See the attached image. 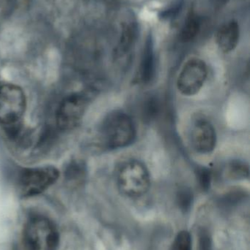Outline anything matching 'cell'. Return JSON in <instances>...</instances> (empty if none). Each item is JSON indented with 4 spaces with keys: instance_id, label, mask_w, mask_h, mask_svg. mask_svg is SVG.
I'll use <instances>...</instances> for the list:
<instances>
[{
    "instance_id": "obj_1",
    "label": "cell",
    "mask_w": 250,
    "mask_h": 250,
    "mask_svg": "<svg viewBox=\"0 0 250 250\" xmlns=\"http://www.w3.org/2000/svg\"><path fill=\"white\" fill-rule=\"evenodd\" d=\"M136 133L133 120L127 114L120 111L110 113L100 128L101 143L109 149L128 146L135 141Z\"/></svg>"
},
{
    "instance_id": "obj_2",
    "label": "cell",
    "mask_w": 250,
    "mask_h": 250,
    "mask_svg": "<svg viewBox=\"0 0 250 250\" xmlns=\"http://www.w3.org/2000/svg\"><path fill=\"white\" fill-rule=\"evenodd\" d=\"M59 242L57 226L46 217L32 216L23 226V243L26 250H57Z\"/></svg>"
},
{
    "instance_id": "obj_3",
    "label": "cell",
    "mask_w": 250,
    "mask_h": 250,
    "mask_svg": "<svg viewBox=\"0 0 250 250\" xmlns=\"http://www.w3.org/2000/svg\"><path fill=\"white\" fill-rule=\"evenodd\" d=\"M119 190L129 198H139L147 193L151 177L146 166L136 160H127L120 165L116 173Z\"/></svg>"
},
{
    "instance_id": "obj_4",
    "label": "cell",
    "mask_w": 250,
    "mask_h": 250,
    "mask_svg": "<svg viewBox=\"0 0 250 250\" xmlns=\"http://www.w3.org/2000/svg\"><path fill=\"white\" fill-rule=\"evenodd\" d=\"M59 176V170L54 166H38L24 169L18 180L19 195L23 198L39 195L54 185Z\"/></svg>"
},
{
    "instance_id": "obj_5",
    "label": "cell",
    "mask_w": 250,
    "mask_h": 250,
    "mask_svg": "<svg viewBox=\"0 0 250 250\" xmlns=\"http://www.w3.org/2000/svg\"><path fill=\"white\" fill-rule=\"evenodd\" d=\"M26 99L22 88L14 84L0 86V125L13 126L22 120Z\"/></svg>"
},
{
    "instance_id": "obj_6",
    "label": "cell",
    "mask_w": 250,
    "mask_h": 250,
    "mask_svg": "<svg viewBox=\"0 0 250 250\" xmlns=\"http://www.w3.org/2000/svg\"><path fill=\"white\" fill-rule=\"evenodd\" d=\"M207 76L205 63L200 59H191L185 63L178 77V89L185 96H193L202 89Z\"/></svg>"
},
{
    "instance_id": "obj_7",
    "label": "cell",
    "mask_w": 250,
    "mask_h": 250,
    "mask_svg": "<svg viewBox=\"0 0 250 250\" xmlns=\"http://www.w3.org/2000/svg\"><path fill=\"white\" fill-rule=\"evenodd\" d=\"M85 108L86 101L82 95L68 97L61 103L57 111V125L63 129H73L80 123Z\"/></svg>"
},
{
    "instance_id": "obj_8",
    "label": "cell",
    "mask_w": 250,
    "mask_h": 250,
    "mask_svg": "<svg viewBox=\"0 0 250 250\" xmlns=\"http://www.w3.org/2000/svg\"><path fill=\"white\" fill-rule=\"evenodd\" d=\"M190 139L195 151L201 154L211 153L214 151L217 144L215 129L205 119H198L192 125Z\"/></svg>"
},
{
    "instance_id": "obj_9",
    "label": "cell",
    "mask_w": 250,
    "mask_h": 250,
    "mask_svg": "<svg viewBox=\"0 0 250 250\" xmlns=\"http://www.w3.org/2000/svg\"><path fill=\"white\" fill-rule=\"evenodd\" d=\"M239 40V26L237 22L230 21L223 24L216 34V42L223 52L233 51Z\"/></svg>"
},
{
    "instance_id": "obj_10",
    "label": "cell",
    "mask_w": 250,
    "mask_h": 250,
    "mask_svg": "<svg viewBox=\"0 0 250 250\" xmlns=\"http://www.w3.org/2000/svg\"><path fill=\"white\" fill-rule=\"evenodd\" d=\"M155 57L152 42L148 41L144 48L139 66V78L144 84H148L152 82L155 76Z\"/></svg>"
},
{
    "instance_id": "obj_11",
    "label": "cell",
    "mask_w": 250,
    "mask_h": 250,
    "mask_svg": "<svg viewBox=\"0 0 250 250\" xmlns=\"http://www.w3.org/2000/svg\"><path fill=\"white\" fill-rule=\"evenodd\" d=\"M136 32L135 25L129 24L123 29L120 42L115 50V58L120 59L128 55L132 51L136 40Z\"/></svg>"
},
{
    "instance_id": "obj_12",
    "label": "cell",
    "mask_w": 250,
    "mask_h": 250,
    "mask_svg": "<svg viewBox=\"0 0 250 250\" xmlns=\"http://www.w3.org/2000/svg\"><path fill=\"white\" fill-rule=\"evenodd\" d=\"M160 103L155 96H150L144 101L142 105V115L145 122L155 120L159 114Z\"/></svg>"
},
{
    "instance_id": "obj_13",
    "label": "cell",
    "mask_w": 250,
    "mask_h": 250,
    "mask_svg": "<svg viewBox=\"0 0 250 250\" xmlns=\"http://www.w3.org/2000/svg\"><path fill=\"white\" fill-rule=\"evenodd\" d=\"M200 28H201V23L197 16L193 15L189 16L182 27V32L180 33L181 39L184 42L192 41L198 35Z\"/></svg>"
},
{
    "instance_id": "obj_14",
    "label": "cell",
    "mask_w": 250,
    "mask_h": 250,
    "mask_svg": "<svg viewBox=\"0 0 250 250\" xmlns=\"http://www.w3.org/2000/svg\"><path fill=\"white\" fill-rule=\"evenodd\" d=\"M227 175L233 179H244L249 177V166L241 160H233L227 166Z\"/></svg>"
},
{
    "instance_id": "obj_15",
    "label": "cell",
    "mask_w": 250,
    "mask_h": 250,
    "mask_svg": "<svg viewBox=\"0 0 250 250\" xmlns=\"http://www.w3.org/2000/svg\"><path fill=\"white\" fill-rule=\"evenodd\" d=\"M173 250H192V238L189 232L183 230L178 233Z\"/></svg>"
},
{
    "instance_id": "obj_16",
    "label": "cell",
    "mask_w": 250,
    "mask_h": 250,
    "mask_svg": "<svg viewBox=\"0 0 250 250\" xmlns=\"http://www.w3.org/2000/svg\"><path fill=\"white\" fill-rule=\"evenodd\" d=\"M195 173L201 189L204 191H208L211 184V173L209 169L205 167H199L197 168Z\"/></svg>"
},
{
    "instance_id": "obj_17",
    "label": "cell",
    "mask_w": 250,
    "mask_h": 250,
    "mask_svg": "<svg viewBox=\"0 0 250 250\" xmlns=\"http://www.w3.org/2000/svg\"><path fill=\"white\" fill-rule=\"evenodd\" d=\"M177 201L179 207L183 211H188L193 202V194L190 189L182 188L178 192Z\"/></svg>"
}]
</instances>
